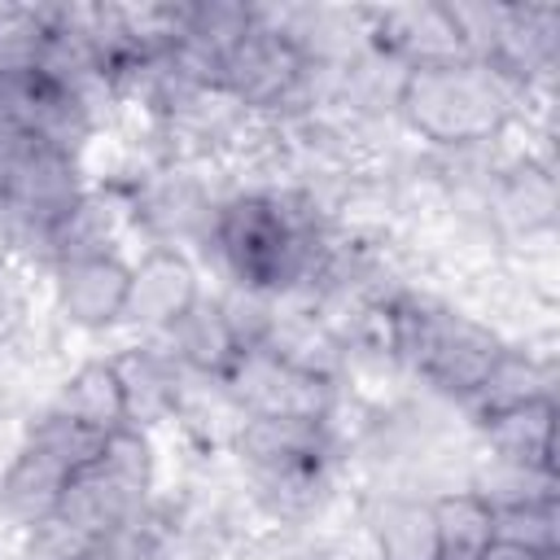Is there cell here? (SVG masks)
<instances>
[{
  "mask_svg": "<svg viewBox=\"0 0 560 560\" xmlns=\"http://www.w3.org/2000/svg\"><path fill=\"white\" fill-rule=\"evenodd\" d=\"M210 241L236 289L276 298L311 276L324 228L306 197L236 192L232 201L210 210Z\"/></svg>",
  "mask_w": 560,
  "mask_h": 560,
  "instance_id": "6da1fadb",
  "label": "cell"
},
{
  "mask_svg": "<svg viewBox=\"0 0 560 560\" xmlns=\"http://www.w3.org/2000/svg\"><path fill=\"white\" fill-rule=\"evenodd\" d=\"M512 79H503L481 57H451L429 66H407L398 88V109L416 136L468 149L494 140L512 118Z\"/></svg>",
  "mask_w": 560,
  "mask_h": 560,
  "instance_id": "7a4b0ae2",
  "label": "cell"
},
{
  "mask_svg": "<svg viewBox=\"0 0 560 560\" xmlns=\"http://www.w3.org/2000/svg\"><path fill=\"white\" fill-rule=\"evenodd\" d=\"M389 346L402 363H411L429 385L455 398H472L499 354L508 350L486 324L429 302V298H402L385 311Z\"/></svg>",
  "mask_w": 560,
  "mask_h": 560,
  "instance_id": "3957f363",
  "label": "cell"
},
{
  "mask_svg": "<svg viewBox=\"0 0 560 560\" xmlns=\"http://www.w3.org/2000/svg\"><path fill=\"white\" fill-rule=\"evenodd\" d=\"M311 79L306 52L289 39L284 26H262L258 13L249 31L223 52V96L249 109H280L289 105Z\"/></svg>",
  "mask_w": 560,
  "mask_h": 560,
  "instance_id": "277c9868",
  "label": "cell"
},
{
  "mask_svg": "<svg viewBox=\"0 0 560 560\" xmlns=\"http://www.w3.org/2000/svg\"><path fill=\"white\" fill-rule=\"evenodd\" d=\"M223 389L245 416H306L328 420L332 411V381L284 363L271 350H241L223 376Z\"/></svg>",
  "mask_w": 560,
  "mask_h": 560,
  "instance_id": "5b68a950",
  "label": "cell"
},
{
  "mask_svg": "<svg viewBox=\"0 0 560 560\" xmlns=\"http://www.w3.org/2000/svg\"><path fill=\"white\" fill-rule=\"evenodd\" d=\"M232 451L258 472V481L319 472L328 455V420L306 416H245Z\"/></svg>",
  "mask_w": 560,
  "mask_h": 560,
  "instance_id": "8992f818",
  "label": "cell"
},
{
  "mask_svg": "<svg viewBox=\"0 0 560 560\" xmlns=\"http://www.w3.org/2000/svg\"><path fill=\"white\" fill-rule=\"evenodd\" d=\"M131 298V262L114 249L57 262V306L74 328H109Z\"/></svg>",
  "mask_w": 560,
  "mask_h": 560,
  "instance_id": "52a82bcc",
  "label": "cell"
},
{
  "mask_svg": "<svg viewBox=\"0 0 560 560\" xmlns=\"http://www.w3.org/2000/svg\"><path fill=\"white\" fill-rule=\"evenodd\" d=\"M197 298H201V284H197L192 262L179 249L162 245V249H149L131 267V298H127L122 319L166 332L197 306Z\"/></svg>",
  "mask_w": 560,
  "mask_h": 560,
  "instance_id": "ba28073f",
  "label": "cell"
},
{
  "mask_svg": "<svg viewBox=\"0 0 560 560\" xmlns=\"http://www.w3.org/2000/svg\"><path fill=\"white\" fill-rule=\"evenodd\" d=\"M481 433H486L490 459L556 477L551 472V451H556L551 446V438H556V402H551V394L481 416Z\"/></svg>",
  "mask_w": 560,
  "mask_h": 560,
  "instance_id": "9c48e42d",
  "label": "cell"
},
{
  "mask_svg": "<svg viewBox=\"0 0 560 560\" xmlns=\"http://www.w3.org/2000/svg\"><path fill=\"white\" fill-rule=\"evenodd\" d=\"M52 411L66 416L70 424L96 433V438H109V433L127 429V398H122V381L114 372V359L79 363L70 372V381L61 385Z\"/></svg>",
  "mask_w": 560,
  "mask_h": 560,
  "instance_id": "30bf717a",
  "label": "cell"
},
{
  "mask_svg": "<svg viewBox=\"0 0 560 560\" xmlns=\"http://www.w3.org/2000/svg\"><path fill=\"white\" fill-rule=\"evenodd\" d=\"M368 529L376 542V560H438L433 499L385 494L372 503Z\"/></svg>",
  "mask_w": 560,
  "mask_h": 560,
  "instance_id": "8fae6325",
  "label": "cell"
},
{
  "mask_svg": "<svg viewBox=\"0 0 560 560\" xmlns=\"http://www.w3.org/2000/svg\"><path fill=\"white\" fill-rule=\"evenodd\" d=\"M166 337H171L175 363H179L184 372L214 376V381H223L228 368H232L236 354H241V341H236V332L228 328L223 306L210 302V298H197V306H192L179 324H171Z\"/></svg>",
  "mask_w": 560,
  "mask_h": 560,
  "instance_id": "7c38bea8",
  "label": "cell"
},
{
  "mask_svg": "<svg viewBox=\"0 0 560 560\" xmlns=\"http://www.w3.org/2000/svg\"><path fill=\"white\" fill-rule=\"evenodd\" d=\"M114 372L122 381L127 424L131 429H144V424H158V420H175L179 368L171 359H162L149 346H131V350L114 354Z\"/></svg>",
  "mask_w": 560,
  "mask_h": 560,
  "instance_id": "4fadbf2b",
  "label": "cell"
},
{
  "mask_svg": "<svg viewBox=\"0 0 560 560\" xmlns=\"http://www.w3.org/2000/svg\"><path fill=\"white\" fill-rule=\"evenodd\" d=\"M438 560H481L494 542V508L477 490H446L433 499Z\"/></svg>",
  "mask_w": 560,
  "mask_h": 560,
  "instance_id": "5bb4252c",
  "label": "cell"
},
{
  "mask_svg": "<svg viewBox=\"0 0 560 560\" xmlns=\"http://www.w3.org/2000/svg\"><path fill=\"white\" fill-rule=\"evenodd\" d=\"M52 48L48 9H0V79H35Z\"/></svg>",
  "mask_w": 560,
  "mask_h": 560,
  "instance_id": "9a60e30c",
  "label": "cell"
},
{
  "mask_svg": "<svg viewBox=\"0 0 560 560\" xmlns=\"http://www.w3.org/2000/svg\"><path fill=\"white\" fill-rule=\"evenodd\" d=\"M542 394H551L547 372L529 354L503 350L499 363L490 368V376L481 381V389L472 394V402H477L481 416H490V411H503V407H516V402H529V398H542Z\"/></svg>",
  "mask_w": 560,
  "mask_h": 560,
  "instance_id": "2e32d148",
  "label": "cell"
},
{
  "mask_svg": "<svg viewBox=\"0 0 560 560\" xmlns=\"http://www.w3.org/2000/svg\"><path fill=\"white\" fill-rule=\"evenodd\" d=\"M499 210H503L525 236L551 228V210H556L551 175H547L542 166H529V162L516 166V171H508L503 184H499Z\"/></svg>",
  "mask_w": 560,
  "mask_h": 560,
  "instance_id": "e0dca14e",
  "label": "cell"
},
{
  "mask_svg": "<svg viewBox=\"0 0 560 560\" xmlns=\"http://www.w3.org/2000/svg\"><path fill=\"white\" fill-rule=\"evenodd\" d=\"M494 538L516 542L542 560H556V494L494 508Z\"/></svg>",
  "mask_w": 560,
  "mask_h": 560,
  "instance_id": "ac0fdd59",
  "label": "cell"
},
{
  "mask_svg": "<svg viewBox=\"0 0 560 560\" xmlns=\"http://www.w3.org/2000/svg\"><path fill=\"white\" fill-rule=\"evenodd\" d=\"M22 324H26V289H22V280H18L9 267H0V346H4Z\"/></svg>",
  "mask_w": 560,
  "mask_h": 560,
  "instance_id": "d6986e66",
  "label": "cell"
},
{
  "mask_svg": "<svg viewBox=\"0 0 560 560\" xmlns=\"http://www.w3.org/2000/svg\"><path fill=\"white\" fill-rule=\"evenodd\" d=\"M481 560H542V556H534V551H525V547H516V542L494 538V542L481 551Z\"/></svg>",
  "mask_w": 560,
  "mask_h": 560,
  "instance_id": "ffe728a7",
  "label": "cell"
},
{
  "mask_svg": "<svg viewBox=\"0 0 560 560\" xmlns=\"http://www.w3.org/2000/svg\"><path fill=\"white\" fill-rule=\"evenodd\" d=\"M18 245V223H13V214H9V206L0 201V267H4V258H9V249Z\"/></svg>",
  "mask_w": 560,
  "mask_h": 560,
  "instance_id": "44dd1931",
  "label": "cell"
},
{
  "mask_svg": "<svg viewBox=\"0 0 560 560\" xmlns=\"http://www.w3.org/2000/svg\"><path fill=\"white\" fill-rule=\"evenodd\" d=\"M324 560H354V556H324Z\"/></svg>",
  "mask_w": 560,
  "mask_h": 560,
  "instance_id": "7402d4cb",
  "label": "cell"
}]
</instances>
